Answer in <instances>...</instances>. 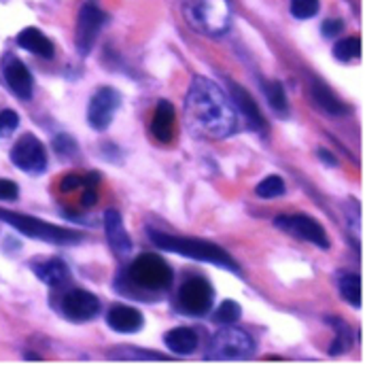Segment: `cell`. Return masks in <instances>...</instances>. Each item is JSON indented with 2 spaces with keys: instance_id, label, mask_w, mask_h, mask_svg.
<instances>
[{
  "instance_id": "cell-28",
  "label": "cell",
  "mask_w": 365,
  "mask_h": 365,
  "mask_svg": "<svg viewBox=\"0 0 365 365\" xmlns=\"http://www.w3.org/2000/svg\"><path fill=\"white\" fill-rule=\"evenodd\" d=\"M113 359L117 361H168L166 357L162 355H155V353H143V351H128V349H119V351H113L110 353Z\"/></svg>"
},
{
  "instance_id": "cell-21",
  "label": "cell",
  "mask_w": 365,
  "mask_h": 365,
  "mask_svg": "<svg viewBox=\"0 0 365 365\" xmlns=\"http://www.w3.org/2000/svg\"><path fill=\"white\" fill-rule=\"evenodd\" d=\"M312 100H314V104L323 110V113H327V115H346L349 113V106L340 100V98H336L331 90H327L323 83H314L312 86Z\"/></svg>"
},
{
  "instance_id": "cell-16",
  "label": "cell",
  "mask_w": 365,
  "mask_h": 365,
  "mask_svg": "<svg viewBox=\"0 0 365 365\" xmlns=\"http://www.w3.org/2000/svg\"><path fill=\"white\" fill-rule=\"evenodd\" d=\"M232 104L238 106L240 115L247 119L249 130L253 132H264L266 130V119L259 110V106L255 104V100L251 98V93L247 90H242L240 86L232 83Z\"/></svg>"
},
{
  "instance_id": "cell-34",
  "label": "cell",
  "mask_w": 365,
  "mask_h": 365,
  "mask_svg": "<svg viewBox=\"0 0 365 365\" xmlns=\"http://www.w3.org/2000/svg\"><path fill=\"white\" fill-rule=\"evenodd\" d=\"M319 155H321V160H323L327 166H338V160L334 158V153H329V151H325V149H319Z\"/></svg>"
},
{
  "instance_id": "cell-32",
  "label": "cell",
  "mask_w": 365,
  "mask_h": 365,
  "mask_svg": "<svg viewBox=\"0 0 365 365\" xmlns=\"http://www.w3.org/2000/svg\"><path fill=\"white\" fill-rule=\"evenodd\" d=\"M342 28H344L342 19H327V21H323L321 32H323L325 38H336L342 32Z\"/></svg>"
},
{
  "instance_id": "cell-23",
  "label": "cell",
  "mask_w": 365,
  "mask_h": 365,
  "mask_svg": "<svg viewBox=\"0 0 365 365\" xmlns=\"http://www.w3.org/2000/svg\"><path fill=\"white\" fill-rule=\"evenodd\" d=\"M240 314H242L240 304L234 302V299H225V302H221V304L215 308L212 321H215L217 325H234V323L240 319Z\"/></svg>"
},
{
  "instance_id": "cell-20",
  "label": "cell",
  "mask_w": 365,
  "mask_h": 365,
  "mask_svg": "<svg viewBox=\"0 0 365 365\" xmlns=\"http://www.w3.org/2000/svg\"><path fill=\"white\" fill-rule=\"evenodd\" d=\"M197 334L189 327H175L166 331L164 344L175 355H193L197 351Z\"/></svg>"
},
{
  "instance_id": "cell-25",
  "label": "cell",
  "mask_w": 365,
  "mask_h": 365,
  "mask_svg": "<svg viewBox=\"0 0 365 365\" xmlns=\"http://www.w3.org/2000/svg\"><path fill=\"white\" fill-rule=\"evenodd\" d=\"M334 56L340 62H353L361 56V41L359 36H349V38H340L334 47Z\"/></svg>"
},
{
  "instance_id": "cell-19",
  "label": "cell",
  "mask_w": 365,
  "mask_h": 365,
  "mask_svg": "<svg viewBox=\"0 0 365 365\" xmlns=\"http://www.w3.org/2000/svg\"><path fill=\"white\" fill-rule=\"evenodd\" d=\"M17 45L38 58H45V60H51L53 58V43L36 28H26L17 34Z\"/></svg>"
},
{
  "instance_id": "cell-5",
  "label": "cell",
  "mask_w": 365,
  "mask_h": 365,
  "mask_svg": "<svg viewBox=\"0 0 365 365\" xmlns=\"http://www.w3.org/2000/svg\"><path fill=\"white\" fill-rule=\"evenodd\" d=\"M255 355V340L245 329L225 325L221 331H217L208 344L206 359L208 361H245Z\"/></svg>"
},
{
  "instance_id": "cell-30",
  "label": "cell",
  "mask_w": 365,
  "mask_h": 365,
  "mask_svg": "<svg viewBox=\"0 0 365 365\" xmlns=\"http://www.w3.org/2000/svg\"><path fill=\"white\" fill-rule=\"evenodd\" d=\"M17 125H19V117L15 110H9V108L0 110V138L13 134L17 130Z\"/></svg>"
},
{
  "instance_id": "cell-27",
  "label": "cell",
  "mask_w": 365,
  "mask_h": 365,
  "mask_svg": "<svg viewBox=\"0 0 365 365\" xmlns=\"http://www.w3.org/2000/svg\"><path fill=\"white\" fill-rule=\"evenodd\" d=\"M338 327H336V331H338V336H336V340L331 342V346H329V355H342L344 351H349L351 349V329H349V325H344L342 321H338V319H331Z\"/></svg>"
},
{
  "instance_id": "cell-14",
  "label": "cell",
  "mask_w": 365,
  "mask_h": 365,
  "mask_svg": "<svg viewBox=\"0 0 365 365\" xmlns=\"http://www.w3.org/2000/svg\"><path fill=\"white\" fill-rule=\"evenodd\" d=\"M104 234H106V242L110 247V251L119 257L125 259L132 251V240L123 227V219L121 212L115 208H108L104 212Z\"/></svg>"
},
{
  "instance_id": "cell-26",
  "label": "cell",
  "mask_w": 365,
  "mask_h": 365,
  "mask_svg": "<svg viewBox=\"0 0 365 365\" xmlns=\"http://www.w3.org/2000/svg\"><path fill=\"white\" fill-rule=\"evenodd\" d=\"M255 193H257L259 197H264V200L278 197V195H282V193H284V181H282L278 175H270V177H266L264 181L257 185Z\"/></svg>"
},
{
  "instance_id": "cell-9",
  "label": "cell",
  "mask_w": 365,
  "mask_h": 365,
  "mask_svg": "<svg viewBox=\"0 0 365 365\" xmlns=\"http://www.w3.org/2000/svg\"><path fill=\"white\" fill-rule=\"evenodd\" d=\"M274 225L295 238H302L319 249H329V240H327V234L323 230V225L306 215H284V217H276L274 219Z\"/></svg>"
},
{
  "instance_id": "cell-1",
  "label": "cell",
  "mask_w": 365,
  "mask_h": 365,
  "mask_svg": "<svg viewBox=\"0 0 365 365\" xmlns=\"http://www.w3.org/2000/svg\"><path fill=\"white\" fill-rule=\"evenodd\" d=\"M185 115L197 134L215 140L232 136L238 128V115L232 100L206 77L191 79L185 98Z\"/></svg>"
},
{
  "instance_id": "cell-7",
  "label": "cell",
  "mask_w": 365,
  "mask_h": 365,
  "mask_svg": "<svg viewBox=\"0 0 365 365\" xmlns=\"http://www.w3.org/2000/svg\"><path fill=\"white\" fill-rule=\"evenodd\" d=\"M215 289L202 276H191L179 287L177 308L187 317H204L212 310Z\"/></svg>"
},
{
  "instance_id": "cell-13",
  "label": "cell",
  "mask_w": 365,
  "mask_h": 365,
  "mask_svg": "<svg viewBox=\"0 0 365 365\" xmlns=\"http://www.w3.org/2000/svg\"><path fill=\"white\" fill-rule=\"evenodd\" d=\"M0 71H2L4 83L9 86V90L13 91L17 98H21V100H30L32 98L34 81H32V75H30L28 66L19 58H15L13 53L2 56Z\"/></svg>"
},
{
  "instance_id": "cell-3",
  "label": "cell",
  "mask_w": 365,
  "mask_h": 365,
  "mask_svg": "<svg viewBox=\"0 0 365 365\" xmlns=\"http://www.w3.org/2000/svg\"><path fill=\"white\" fill-rule=\"evenodd\" d=\"M182 15L193 30L206 36H221L232 26L230 0H182Z\"/></svg>"
},
{
  "instance_id": "cell-4",
  "label": "cell",
  "mask_w": 365,
  "mask_h": 365,
  "mask_svg": "<svg viewBox=\"0 0 365 365\" xmlns=\"http://www.w3.org/2000/svg\"><path fill=\"white\" fill-rule=\"evenodd\" d=\"M0 219L6 221L17 232H21L24 236L34 238V240H43V242H49V245H75V242H79L83 238V234H79L75 230L60 227V225L47 223V221L30 217V215L0 210Z\"/></svg>"
},
{
  "instance_id": "cell-17",
  "label": "cell",
  "mask_w": 365,
  "mask_h": 365,
  "mask_svg": "<svg viewBox=\"0 0 365 365\" xmlns=\"http://www.w3.org/2000/svg\"><path fill=\"white\" fill-rule=\"evenodd\" d=\"M151 134L160 143L173 140V134H175V106L168 100L158 102V108H155L153 119H151Z\"/></svg>"
},
{
  "instance_id": "cell-8",
  "label": "cell",
  "mask_w": 365,
  "mask_h": 365,
  "mask_svg": "<svg viewBox=\"0 0 365 365\" xmlns=\"http://www.w3.org/2000/svg\"><path fill=\"white\" fill-rule=\"evenodd\" d=\"M11 162L28 175H41L47 168V151L34 134H24L11 149Z\"/></svg>"
},
{
  "instance_id": "cell-18",
  "label": "cell",
  "mask_w": 365,
  "mask_h": 365,
  "mask_svg": "<svg viewBox=\"0 0 365 365\" xmlns=\"http://www.w3.org/2000/svg\"><path fill=\"white\" fill-rule=\"evenodd\" d=\"M32 270L38 276V280L45 282L47 287H62L71 278L68 266L62 259H58V257H51V259H45V262H36V264H32Z\"/></svg>"
},
{
  "instance_id": "cell-2",
  "label": "cell",
  "mask_w": 365,
  "mask_h": 365,
  "mask_svg": "<svg viewBox=\"0 0 365 365\" xmlns=\"http://www.w3.org/2000/svg\"><path fill=\"white\" fill-rule=\"evenodd\" d=\"M149 238L153 240V245L162 251L168 253H179L189 259H197V262H206L212 266H219L223 270L238 274L240 268L238 264L232 259L230 253H225L221 247H217L215 242H206V240H195V238H185V236H170L164 232H155L149 230Z\"/></svg>"
},
{
  "instance_id": "cell-12",
  "label": "cell",
  "mask_w": 365,
  "mask_h": 365,
  "mask_svg": "<svg viewBox=\"0 0 365 365\" xmlns=\"http://www.w3.org/2000/svg\"><path fill=\"white\" fill-rule=\"evenodd\" d=\"M106 21V15L96 4H83L77 17V30H75V45L81 56H88L98 38V32L102 30Z\"/></svg>"
},
{
  "instance_id": "cell-29",
  "label": "cell",
  "mask_w": 365,
  "mask_h": 365,
  "mask_svg": "<svg viewBox=\"0 0 365 365\" xmlns=\"http://www.w3.org/2000/svg\"><path fill=\"white\" fill-rule=\"evenodd\" d=\"M319 13V0H291V15L295 19H310Z\"/></svg>"
},
{
  "instance_id": "cell-15",
  "label": "cell",
  "mask_w": 365,
  "mask_h": 365,
  "mask_svg": "<svg viewBox=\"0 0 365 365\" xmlns=\"http://www.w3.org/2000/svg\"><path fill=\"white\" fill-rule=\"evenodd\" d=\"M106 325L117 334H136L143 329L145 317L128 304H113L106 312Z\"/></svg>"
},
{
  "instance_id": "cell-22",
  "label": "cell",
  "mask_w": 365,
  "mask_h": 365,
  "mask_svg": "<svg viewBox=\"0 0 365 365\" xmlns=\"http://www.w3.org/2000/svg\"><path fill=\"white\" fill-rule=\"evenodd\" d=\"M338 289H340V295L346 304H351L353 308L361 306V278H359V274H342L338 280Z\"/></svg>"
},
{
  "instance_id": "cell-11",
  "label": "cell",
  "mask_w": 365,
  "mask_h": 365,
  "mask_svg": "<svg viewBox=\"0 0 365 365\" xmlns=\"http://www.w3.org/2000/svg\"><path fill=\"white\" fill-rule=\"evenodd\" d=\"M121 104L119 91L113 88H100L91 96L90 108H88V121L96 132L108 130V125L115 119V113Z\"/></svg>"
},
{
  "instance_id": "cell-24",
  "label": "cell",
  "mask_w": 365,
  "mask_h": 365,
  "mask_svg": "<svg viewBox=\"0 0 365 365\" xmlns=\"http://www.w3.org/2000/svg\"><path fill=\"white\" fill-rule=\"evenodd\" d=\"M264 91L268 98V104L272 106L274 113L278 115H287L289 113V104H287V96L280 86V81H264Z\"/></svg>"
},
{
  "instance_id": "cell-6",
  "label": "cell",
  "mask_w": 365,
  "mask_h": 365,
  "mask_svg": "<svg viewBox=\"0 0 365 365\" xmlns=\"http://www.w3.org/2000/svg\"><path fill=\"white\" fill-rule=\"evenodd\" d=\"M130 282L145 291H164L173 284V268L153 253L136 257L128 270Z\"/></svg>"
},
{
  "instance_id": "cell-31",
  "label": "cell",
  "mask_w": 365,
  "mask_h": 365,
  "mask_svg": "<svg viewBox=\"0 0 365 365\" xmlns=\"http://www.w3.org/2000/svg\"><path fill=\"white\" fill-rule=\"evenodd\" d=\"M53 149H56V153L68 158V155H73V153L77 151V143H75L71 136L62 134V136H56V138H53Z\"/></svg>"
},
{
  "instance_id": "cell-33",
  "label": "cell",
  "mask_w": 365,
  "mask_h": 365,
  "mask_svg": "<svg viewBox=\"0 0 365 365\" xmlns=\"http://www.w3.org/2000/svg\"><path fill=\"white\" fill-rule=\"evenodd\" d=\"M17 195H19V187L15 182L0 179V200L13 202V200H17Z\"/></svg>"
},
{
  "instance_id": "cell-10",
  "label": "cell",
  "mask_w": 365,
  "mask_h": 365,
  "mask_svg": "<svg viewBox=\"0 0 365 365\" xmlns=\"http://www.w3.org/2000/svg\"><path fill=\"white\" fill-rule=\"evenodd\" d=\"M60 310L66 319L75 323H88L98 317L100 299L86 289H71L60 299Z\"/></svg>"
}]
</instances>
